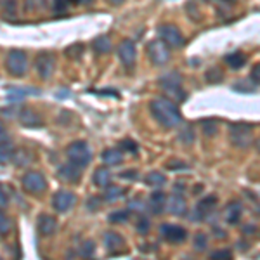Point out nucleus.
Here are the masks:
<instances>
[{"instance_id": "obj_4", "label": "nucleus", "mask_w": 260, "mask_h": 260, "mask_svg": "<svg viewBox=\"0 0 260 260\" xmlns=\"http://www.w3.org/2000/svg\"><path fill=\"white\" fill-rule=\"evenodd\" d=\"M158 85L162 87L170 97L175 99L177 103H181V101H184L187 97L186 91L182 89V75L179 71H170L167 75H162L158 78Z\"/></svg>"}, {"instance_id": "obj_49", "label": "nucleus", "mask_w": 260, "mask_h": 260, "mask_svg": "<svg viewBox=\"0 0 260 260\" xmlns=\"http://www.w3.org/2000/svg\"><path fill=\"white\" fill-rule=\"evenodd\" d=\"M97 94H101V95H111V97L120 99V94L116 91H97Z\"/></svg>"}, {"instance_id": "obj_11", "label": "nucleus", "mask_w": 260, "mask_h": 260, "mask_svg": "<svg viewBox=\"0 0 260 260\" xmlns=\"http://www.w3.org/2000/svg\"><path fill=\"white\" fill-rule=\"evenodd\" d=\"M116 54H118L120 61L123 63V66L132 70L135 64V59H137V51H135V43L132 40L125 38L120 42L118 49H116Z\"/></svg>"}, {"instance_id": "obj_5", "label": "nucleus", "mask_w": 260, "mask_h": 260, "mask_svg": "<svg viewBox=\"0 0 260 260\" xmlns=\"http://www.w3.org/2000/svg\"><path fill=\"white\" fill-rule=\"evenodd\" d=\"M5 68L12 76H23L28 71V56L24 51L12 49L5 57Z\"/></svg>"}, {"instance_id": "obj_25", "label": "nucleus", "mask_w": 260, "mask_h": 260, "mask_svg": "<svg viewBox=\"0 0 260 260\" xmlns=\"http://www.w3.org/2000/svg\"><path fill=\"white\" fill-rule=\"evenodd\" d=\"M165 182H167V177L162 172H149L144 177V184L149 186V187H154V189H160L162 186H165Z\"/></svg>"}, {"instance_id": "obj_45", "label": "nucleus", "mask_w": 260, "mask_h": 260, "mask_svg": "<svg viewBox=\"0 0 260 260\" xmlns=\"http://www.w3.org/2000/svg\"><path fill=\"white\" fill-rule=\"evenodd\" d=\"M250 80H252V83H255L257 87H259V82H260V64L255 63V66H253L252 73H250Z\"/></svg>"}, {"instance_id": "obj_29", "label": "nucleus", "mask_w": 260, "mask_h": 260, "mask_svg": "<svg viewBox=\"0 0 260 260\" xmlns=\"http://www.w3.org/2000/svg\"><path fill=\"white\" fill-rule=\"evenodd\" d=\"M200 125L206 137H213V135H217V132H219V123L213 118H203L200 122Z\"/></svg>"}, {"instance_id": "obj_42", "label": "nucleus", "mask_w": 260, "mask_h": 260, "mask_svg": "<svg viewBox=\"0 0 260 260\" xmlns=\"http://www.w3.org/2000/svg\"><path fill=\"white\" fill-rule=\"evenodd\" d=\"M144 208H146V203H144V200H141V198H134V200L129 203V210H137V212H142Z\"/></svg>"}, {"instance_id": "obj_52", "label": "nucleus", "mask_w": 260, "mask_h": 260, "mask_svg": "<svg viewBox=\"0 0 260 260\" xmlns=\"http://www.w3.org/2000/svg\"><path fill=\"white\" fill-rule=\"evenodd\" d=\"M37 4H38V7H45L47 5V0H37Z\"/></svg>"}, {"instance_id": "obj_6", "label": "nucleus", "mask_w": 260, "mask_h": 260, "mask_svg": "<svg viewBox=\"0 0 260 260\" xmlns=\"http://www.w3.org/2000/svg\"><path fill=\"white\" fill-rule=\"evenodd\" d=\"M156 32H158L160 40L165 42L170 49H177V47H182V45H184V35H182V32L179 30V26H175V24H170V23L160 24Z\"/></svg>"}, {"instance_id": "obj_31", "label": "nucleus", "mask_w": 260, "mask_h": 260, "mask_svg": "<svg viewBox=\"0 0 260 260\" xmlns=\"http://www.w3.org/2000/svg\"><path fill=\"white\" fill-rule=\"evenodd\" d=\"M130 215H132V210H116V212H111L110 215H108V221L111 222V224H123V222H127L130 219Z\"/></svg>"}, {"instance_id": "obj_21", "label": "nucleus", "mask_w": 260, "mask_h": 260, "mask_svg": "<svg viewBox=\"0 0 260 260\" xmlns=\"http://www.w3.org/2000/svg\"><path fill=\"white\" fill-rule=\"evenodd\" d=\"M103 162L108 167H118L123 163V151L118 148H110L103 153Z\"/></svg>"}, {"instance_id": "obj_41", "label": "nucleus", "mask_w": 260, "mask_h": 260, "mask_svg": "<svg viewBox=\"0 0 260 260\" xmlns=\"http://www.w3.org/2000/svg\"><path fill=\"white\" fill-rule=\"evenodd\" d=\"M210 259H233V252L231 250H215V252L210 253Z\"/></svg>"}, {"instance_id": "obj_34", "label": "nucleus", "mask_w": 260, "mask_h": 260, "mask_svg": "<svg viewBox=\"0 0 260 260\" xmlns=\"http://www.w3.org/2000/svg\"><path fill=\"white\" fill-rule=\"evenodd\" d=\"M118 149L127 151V153H130V154H137L139 153L137 142H134L132 139H122V141L118 142Z\"/></svg>"}, {"instance_id": "obj_3", "label": "nucleus", "mask_w": 260, "mask_h": 260, "mask_svg": "<svg viewBox=\"0 0 260 260\" xmlns=\"http://www.w3.org/2000/svg\"><path fill=\"white\" fill-rule=\"evenodd\" d=\"M66 156L73 165L85 168L92 162V149L87 141H73L66 148Z\"/></svg>"}, {"instance_id": "obj_8", "label": "nucleus", "mask_w": 260, "mask_h": 260, "mask_svg": "<svg viewBox=\"0 0 260 260\" xmlns=\"http://www.w3.org/2000/svg\"><path fill=\"white\" fill-rule=\"evenodd\" d=\"M35 70L37 73L40 75V78L43 80H49L52 76L56 70V57L52 52L49 51H42L37 54L35 57Z\"/></svg>"}, {"instance_id": "obj_53", "label": "nucleus", "mask_w": 260, "mask_h": 260, "mask_svg": "<svg viewBox=\"0 0 260 260\" xmlns=\"http://www.w3.org/2000/svg\"><path fill=\"white\" fill-rule=\"evenodd\" d=\"M201 191H203V186H194V194H198V193H201Z\"/></svg>"}, {"instance_id": "obj_33", "label": "nucleus", "mask_w": 260, "mask_h": 260, "mask_svg": "<svg viewBox=\"0 0 260 260\" xmlns=\"http://www.w3.org/2000/svg\"><path fill=\"white\" fill-rule=\"evenodd\" d=\"M12 231V221L11 217L0 208V236H7Z\"/></svg>"}, {"instance_id": "obj_9", "label": "nucleus", "mask_w": 260, "mask_h": 260, "mask_svg": "<svg viewBox=\"0 0 260 260\" xmlns=\"http://www.w3.org/2000/svg\"><path fill=\"white\" fill-rule=\"evenodd\" d=\"M23 189L30 194H42L47 189V181L40 172H28L23 175Z\"/></svg>"}, {"instance_id": "obj_12", "label": "nucleus", "mask_w": 260, "mask_h": 260, "mask_svg": "<svg viewBox=\"0 0 260 260\" xmlns=\"http://www.w3.org/2000/svg\"><path fill=\"white\" fill-rule=\"evenodd\" d=\"M160 234H162L168 243H175V244L187 240V229L177 224H168V222L160 225Z\"/></svg>"}, {"instance_id": "obj_16", "label": "nucleus", "mask_w": 260, "mask_h": 260, "mask_svg": "<svg viewBox=\"0 0 260 260\" xmlns=\"http://www.w3.org/2000/svg\"><path fill=\"white\" fill-rule=\"evenodd\" d=\"M18 120L21 122V125L28 127V129H37V127L43 125V118L32 108H21L18 113Z\"/></svg>"}, {"instance_id": "obj_13", "label": "nucleus", "mask_w": 260, "mask_h": 260, "mask_svg": "<svg viewBox=\"0 0 260 260\" xmlns=\"http://www.w3.org/2000/svg\"><path fill=\"white\" fill-rule=\"evenodd\" d=\"M76 203V196L71 191H57L52 196V208L57 213H66Z\"/></svg>"}, {"instance_id": "obj_47", "label": "nucleus", "mask_w": 260, "mask_h": 260, "mask_svg": "<svg viewBox=\"0 0 260 260\" xmlns=\"http://www.w3.org/2000/svg\"><path fill=\"white\" fill-rule=\"evenodd\" d=\"M54 11L56 12H66L68 11V0H54Z\"/></svg>"}, {"instance_id": "obj_32", "label": "nucleus", "mask_w": 260, "mask_h": 260, "mask_svg": "<svg viewBox=\"0 0 260 260\" xmlns=\"http://www.w3.org/2000/svg\"><path fill=\"white\" fill-rule=\"evenodd\" d=\"M194 139H196V134H194V129L191 125H184L179 132V141L184 142V144H193Z\"/></svg>"}, {"instance_id": "obj_19", "label": "nucleus", "mask_w": 260, "mask_h": 260, "mask_svg": "<svg viewBox=\"0 0 260 260\" xmlns=\"http://www.w3.org/2000/svg\"><path fill=\"white\" fill-rule=\"evenodd\" d=\"M241 215H243V205L240 201H231L224 208V221L231 225H236L241 221Z\"/></svg>"}, {"instance_id": "obj_18", "label": "nucleus", "mask_w": 260, "mask_h": 260, "mask_svg": "<svg viewBox=\"0 0 260 260\" xmlns=\"http://www.w3.org/2000/svg\"><path fill=\"white\" fill-rule=\"evenodd\" d=\"M165 206L172 215H184V213L187 212V201H186V198L179 193L167 198Z\"/></svg>"}, {"instance_id": "obj_26", "label": "nucleus", "mask_w": 260, "mask_h": 260, "mask_svg": "<svg viewBox=\"0 0 260 260\" xmlns=\"http://www.w3.org/2000/svg\"><path fill=\"white\" fill-rule=\"evenodd\" d=\"M125 196V189L123 187H120V186H106V189H104V196L103 200L110 201V203H113V201H118L120 198Z\"/></svg>"}, {"instance_id": "obj_1", "label": "nucleus", "mask_w": 260, "mask_h": 260, "mask_svg": "<svg viewBox=\"0 0 260 260\" xmlns=\"http://www.w3.org/2000/svg\"><path fill=\"white\" fill-rule=\"evenodd\" d=\"M149 111H151V114H153V118L156 120L163 129H175V127H181L182 122H184L177 104L168 97L151 99Z\"/></svg>"}, {"instance_id": "obj_15", "label": "nucleus", "mask_w": 260, "mask_h": 260, "mask_svg": "<svg viewBox=\"0 0 260 260\" xmlns=\"http://www.w3.org/2000/svg\"><path fill=\"white\" fill-rule=\"evenodd\" d=\"M215 206H217V196H213V194L205 196L201 201H198L196 208H194L193 221H205L206 217L212 215V212L215 210Z\"/></svg>"}, {"instance_id": "obj_38", "label": "nucleus", "mask_w": 260, "mask_h": 260, "mask_svg": "<svg viewBox=\"0 0 260 260\" xmlns=\"http://www.w3.org/2000/svg\"><path fill=\"white\" fill-rule=\"evenodd\" d=\"M222 78H224V73L219 68H212L206 71V82L208 83H221Z\"/></svg>"}, {"instance_id": "obj_2", "label": "nucleus", "mask_w": 260, "mask_h": 260, "mask_svg": "<svg viewBox=\"0 0 260 260\" xmlns=\"http://www.w3.org/2000/svg\"><path fill=\"white\" fill-rule=\"evenodd\" d=\"M253 132H255V127L252 123H229V141L233 146L241 148V149H246V148L252 146Z\"/></svg>"}, {"instance_id": "obj_46", "label": "nucleus", "mask_w": 260, "mask_h": 260, "mask_svg": "<svg viewBox=\"0 0 260 260\" xmlns=\"http://www.w3.org/2000/svg\"><path fill=\"white\" fill-rule=\"evenodd\" d=\"M9 205V196L7 191H5L4 184H0V208H5Z\"/></svg>"}, {"instance_id": "obj_48", "label": "nucleus", "mask_w": 260, "mask_h": 260, "mask_svg": "<svg viewBox=\"0 0 260 260\" xmlns=\"http://www.w3.org/2000/svg\"><path fill=\"white\" fill-rule=\"evenodd\" d=\"M2 141H9V135H7V130H5L4 123L0 122V142Z\"/></svg>"}, {"instance_id": "obj_30", "label": "nucleus", "mask_w": 260, "mask_h": 260, "mask_svg": "<svg viewBox=\"0 0 260 260\" xmlns=\"http://www.w3.org/2000/svg\"><path fill=\"white\" fill-rule=\"evenodd\" d=\"M0 7H2V16L11 19L16 16L18 0H0Z\"/></svg>"}, {"instance_id": "obj_24", "label": "nucleus", "mask_w": 260, "mask_h": 260, "mask_svg": "<svg viewBox=\"0 0 260 260\" xmlns=\"http://www.w3.org/2000/svg\"><path fill=\"white\" fill-rule=\"evenodd\" d=\"M32 153L28 149H24V148H18V149H14V153H12V160L11 162H14V165L16 167H24L28 165V163H32Z\"/></svg>"}, {"instance_id": "obj_40", "label": "nucleus", "mask_w": 260, "mask_h": 260, "mask_svg": "<svg viewBox=\"0 0 260 260\" xmlns=\"http://www.w3.org/2000/svg\"><path fill=\"white\" fill-rule=\"evenodd\" d=\"M101 203H103V198L101 196H91L89 198V201H87V210L89 212H95V210L101 208Z\"/></svg>"}, {"instance_id": "obj_28", "label": "nucleus", "mask_w": 260, "mask_h": 260, "mask_svg": "<svg viewBox=\"0 0 260 260\" xmlns=\"http://www.w3.org/2000/svg\"><path fill=\"white\" fill-rule=\"evenodd\" d=\"M92 47L97 54H108L111 51V40L110 37L103 35V37H97V38L92 42Z\"/></svg>"}, {"instance_id": "obj_43", "label": "nucleus", "mask_w": 260, "mask_h": 260, "mask_svg": "<svg viewBox=\"0 0 260 260\" xmlns=\"http://www.w3.org/2000/svg\"><path fill=\"white\" fill-rule=\"evenodd\" d=\"M167 168L168 170H187L189 167L186 165L184 162H181V160H172L170 163H167Z\"/></svg>"}, {"instance_id": "obj_22", "label": "nucleus", "mask_w": 260, "mask_h": 260, "mask_svg": "<svg viewBox=\"0 0 260 260\" xmlns=\"http://www.w3.org/2000/svg\"><path fill=\"white\" fill-rule=\"evenodd\" d=\"M111 179H113V175H111L108 167H99V168L94 170V175H92V181H94V184L97 186V187H106V186H110Z\"/></svg>"}, {"instance_id": "obj_27", "label": "nucleus", "mask_w": 260, "mask_h": 260, "mask_svg": "<svg viewBox=\"0 0 260 260\" xmlns=\"http://www.w3.org/2000/svg\"><path fill=\"white\" fill-rule=\"evenodd\" d=\"M12 153H14V146L11 141L0 142V165H5L12 160Z\"/></svg>"}, {"instance_id": "obj_14", "label": "nucleus", "mask_w": 260, "mask_h": 260, "mask_svg": "<svg viewBox=\"0 0 260 260\" xmlns=\"http://www.w3.org/2000/svg\"><path fill=\"white\" fill-rule=\"evenodd\" d=\"M56 177L59 179L61 182H64V184L75 186L82 181V168L73 165L71 162H68L59 167V170H57V173H56Z\"/></svg>"}, {"instance_id": "obj_7", "label": "nucleus", "mask_w": 260, "mask_h": 260, "mask_svg": "<svg viewBox=\"0 0 260 260\" xmlns=\"http://www.w3.org/2000/svg\"><path fill=\"white\" fill-rule=\"evenodd\" d=\"M146 51H148V57H149V61L154 66H163V64H167L170 61V47L160 38L151 40L148 43Z\"/></svg>"}, {"instance_id": "obj_54", "label": "nucleus", "mask_w": 260, "mask_h": 260, "mask_svg": "<svg viewBox=\"0 0 260 260\" xmlns=\"http://www.w3.org/2000/svg\"><path fill=\"white\" fill-rule=\"evenodd\" d=\"M222 2H227V4H236L238 0H222Z\"/></svg>"}, {"instance_id": "obj_44", "label": "nucleus", "mask_w": 260, "mask_h": 260, "mask_svg": "<svg viewBox=\"0 0 260 260\" xmlns=\"http://www.w3.org/2000/svg\"><path fill=\"white\" fill-rule=\"evenodd\" d=\"M137 175H139L137 170H123V172L120 173L118 177L120 179H125V181H135V179H137Z\"/></svg>"}, {"instance_id": "obj_10", "label": "nucleus", "mask_w": 260, "mask_h": 260, "mask_svg": "<svg viewBox=\"0 0 260 260\" xmlns=\"http://www.w3.org/2000/svg\"><path fill=\"white\" fill-rule=\"evenodd\" d=\"M103 243L104 246H106V250L110 253H113V255H120V253H129L125 248V238L122 236L120 233H116V231H106V233L103 234Z\"/></svg>"}, {"instance_id": "obj_35", "label": "nucleus", "mask_w": 260, "mask_h": 260, "mask_svg": "<svg viewBox=\"0 0 260 260\" xmlns=\"http://www.w3.org/2000/svg\"><path fill=\"white\" fill-rule=\"evenodd\" d=\"M193 244H194V250H196V252H205L206 246H208V236H206L205 233H196Z\"/></svg>"}, {"instance_id": "obj_36", "label": "nucleus", "mask_w": 260, "mask_h": 260, "mask_svg": "<svg viewBox=\"0 0 260 260\" xmlns=\"http://www.w3.org/2000/svg\"><path fill=\"white\" fill-rule=\"evenodd\" d=\"M78 253H80L82 257H87V259L94 257V253H95V244H94V241H91V240L83 241V243L80 244Z\"/></svg>"}, {"instance_id": "obj_17", "label": "nucleus", "mask_w": 260, "mask_h": 260, "mask_svg": "<svg viewBox=\"0 0 260 260\" xmlns=\"http://www.w3.org/2000/svg\"><path fill=\"white\" fill-rule=\"evenodd\" d=\"M37 231L42 236H52L57 231V221L56 217L49 215V213H40L37 219Z\"/></svg>"}, {"instance_id": "obj_37", "label": "nucleus", "mask_w": 260, "mask_h": 260, "mask_svg": "<svg viewBox=\"0 0 260 260\" xmlns=\"http://www.w3.org/2000/svg\"><path fill=\"white\" fill-rule=\"evenodd\" d=\"M83 43H73V45H70V47L66 49V56L68 57H71V59H80L83 56Z\"/></svg>"}, {"instance_id": "obj_55", "label": "nucleus", "mask_w": 260, "mask_h": 260, "mask_svg": "<svg viewBox=\"0 0 260 260\" xmlns=\"http://www.w3.org/2000/svg\"><path fill=\"white\" fill-rule=\"evenodd\" d=\"M70 2H73V4H80L82 0H70Z\"/></svg>"}, {"instance_id": "obj_23", "label": "nucleus", "mask_w": 260, "mask_h": 260, "mask_svg": "<svg viewBox=\"0 0 260 260\" xmlns=\"http://www.w3.org/2000/svg\"><path fill=\"white\" fill-rule=\"evenodd\" d=\"M224 63L227 64L231 70H240V68H243L244 64H246V56L240 51L231 52V54H227L224 57Z\"/></svg>"}, {"instance_id": "obj_20", "label": "nucleus", "mask_w": 260, "mask_h": 260, "mask_svg": "<svg viewBox=\"0 0 260 260\" xmlns=\"http://www.w3.org/2000/svg\"><path fill=\"white\" fill-rule=\"evenodd\" d=\"M165 203H167V194L163 191L156 189L151 193L149 196V203H146V206L151 210V213H162L163 208H165Z\"/></svg>"}, {"instance_id": "obj_39", "label": "nucleus", "mask_w": 260, "mask_h": 260, "mask_svg": "<svg viewBox=\"0 0 260 260\" xmlns=\"http://www.w3.org/2000/svg\"><path fill=\"white\" fill-rule=\"evenodd\" d=\"M135 229H137V233L139 234H148L149 233V229H151V222L148 217H139V221H137V225H135Z\"/></svg>"}, {"instance_id": "obj_51", "label": "nucleus", "mask_w": 260, "mask_h": 260, "mask_svg": "<svg viewBox=\"0 0 260 260\" xmlns=\"http://www.w3.org/2000/svg\"><path fill=\"white\" fill-rule=\"evenodd\" d=\"M108 2H110V4H113V5H120V4H123L125 0H108Z\"/></svg>"}, {"instance_id": "obj_50", "label": "nucleus", "mask_w": 260, "mask_h": 260, "mask_svg": "<svg viewBox=\"0 0 260 260\" xmlns=\"http://www.w3.org/2000/svg\"><path fill=\"white\" fill-rule=\"evenodd\" d=\"M255 233H257L255 225H246V227H244V234H255Z\"/></svg>"}]
</instances>
